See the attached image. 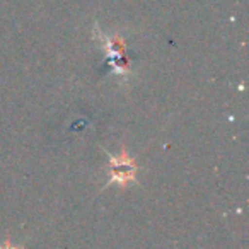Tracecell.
I'll return each mask as SVG.
<instances>
[{
	"label": "cell",
	"mask_w": 249,
	"mask_h": 249,
	"mask_svg": "<svg viewBox=\"0 0 249 249\" xmlns=\"http://www.w3.org/2000/svg\"><path fill=\"white\" fill-rule=\"evenodd\" d=\"M106 154H107V159H109V179H107L106 186H109V184L126 186L130 183H135L139 167H137V162L133 160V157H130L126 154V149L121 147L120 156H113L109 152Z\"/></svg>",
	"instance_id": "1"
},
{
	"label": "cell",
	"mask_w": 249,
	"mask_h": 249,
	"mask_svg": "<svg viewBox=\"0 0 249 249\" xmlns=\"http://www.w3.org/2000/svg\"><path fill=\"white\" fill-rule=\"evenodd\" d=\"M0 249H22V248H14V246L11 244V241L7 239L4 244H0Z\"/></svg>",
	"instance_id": "2"
}]
</instances>
